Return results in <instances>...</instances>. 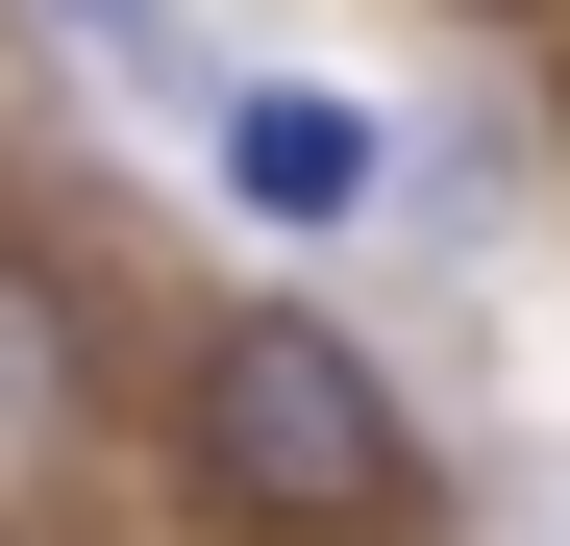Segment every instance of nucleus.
<instances>
[{
	"label": "nucleus",
	"mask_w": 570,
	"mask_h": 546,
	"mask_svg": "<svg viewBox=\"0 0 570 546\" xmlns=\"http://www.w3.org/2000/svg\"><path fill=\"white\" fill-rule=\"evenodd\" d=\"M149 447H174V497H199L224 546H422V521H446L422 398L372 373L323 299H199V323H174Z\"/></svg>",
	"instance_id": "f257e3e1"
},
{
	"label": "nucleus",
	"mask_w": 570,
	"mask_h": 546,
	"mask_svg": "<svg viewBox=\"0 0 570 546\" xmlns=\"http://www.w3.org/2000/svg\"><path fill=\"white\" fill-rule=\"evenodd\" d=\"M125 398V323H100V273H75L50 224H0V472H75Z\"/></svg>",
	"instance_id": "f03ea898"
},
{
	"label": "nucleus",
	"mask_w": 570,
	"mask_h": 546,
	"mask_svg": "<svg viewBox=\"0 0 570 546\" xmlns=\"http://www.w3.org/2000/svg\"><path fill=\"white\" fill-rule=\"evenodd\" d=\"M471 26H570V0H471Z\"/></svg>",
	"instance_id": "39448f33"
},
{
	"label": "nucleus",
	"mask_w": 570,
	"mask_h": 546,
	"mask_svg": "<svg viewBox=\"0 0 570 546\" xmlns=\"http://www.w3.org/2000/svg\"><path fill=\"white\" fill-rule=\"evenodd\" d=\"M75 26H100V50H149V0H75Z\"/></svg>",
	"instance_id": "20e7f679"
},
{
	"label": "nucleus",
	"mask_w": 570,
	"mask_h": 546,
	"mask_svg": "<svg viewBox=\"0 0 570 546\" xmlns=\"http://www.w3.org/2000/svg\"><path fill=\"white\" fill-rule=\"evenodd\" d=\"M224 199L248 224H372V199H397V125H372V100H323V75H248V100H224Z\"/></svg>",
	"instance_id": "7ed1b4c3"
}]
</instances>
